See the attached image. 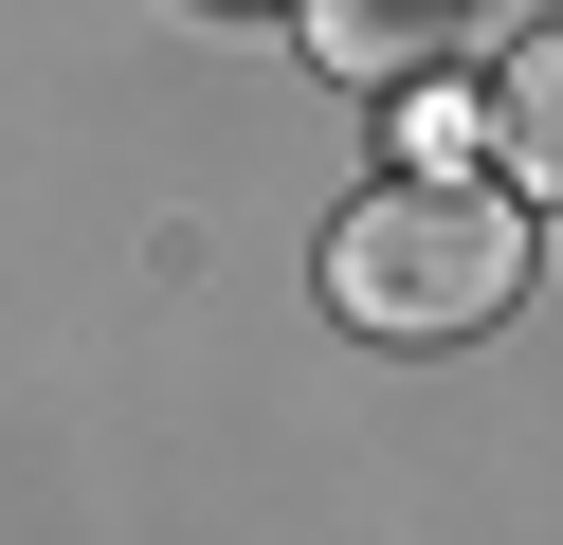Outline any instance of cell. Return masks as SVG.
<instances>
[{
    "label": "cell",
    "instance_id": "1",
    "mask_svg": "<svg viewBox=\"0 0 563 545\" xmlns=\"http://www.w3.org/2000/svg\"><path fill=\"white\" fill-rule=\"evenodd\" d=\"M527 291V218L490 182H382L364 218L328 237V309L364 346H437V327H490Z\"/></svg>",
    "mask_w": 563,
    "mask_h": 545
},
{
    "label": "cell",
    "instance_id": "2",
    "mask_svg": "<svg viewBox=\"0 0 563 545\" xmlns=\"http://www.w3.org/2000/svg\"><path fill=\"white\" fill-rule=\"evenodd\" d=\"M490 145H509V182H527V200H563V19L527 36L509 73H490Z\"/></svg>",
    "mask_w": 563,
    "mask_h": 545
}]
</instances>
